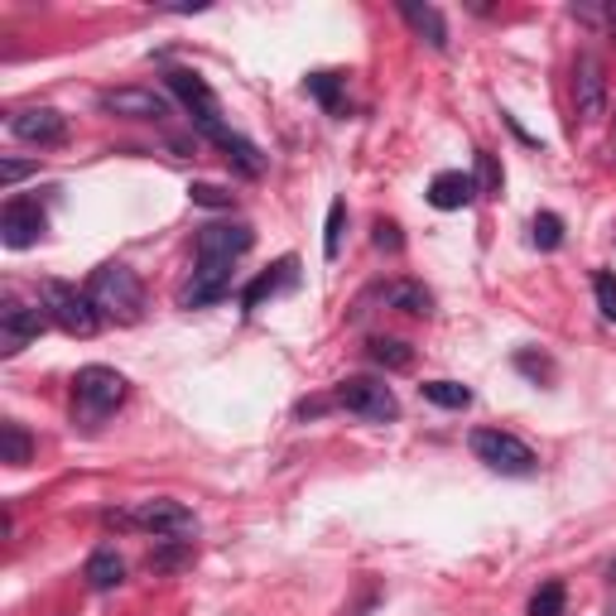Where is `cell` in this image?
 I'll return each instance as SVG.
<instances>
[{"label": "cell", "mask_w": 616, "mask_h": 616, "mask_svg": "<svg viewBox=\"0 0 616 616\" xmlns=\"http://www.w3.org/2000/svg\"><path fill=\"white\" fill-rule=\"evenodd\" d=\"M87 299L97 304L101 318H116V322H136L145 314V285L136 280V270L121 266V260H111V266H101L92 275Z\"/></svg>", "instance_id": "6da1fadb"}, {"label": "cell", "mask_w": 616, "mask_h": 616, "mask_svg": "<svg viewBox=\"0 0 616 616\" xmlns=\"http://www.w3.org/2000/svg\"><path fill=\"white\" fill-rule=\"evenodd\" d=\"M473 453H477V463H487L491 473H501V477H530L539 467L535 448L520 444V438L506 429H473Z\"/></svg>", "instance_id": "7a4b0ae2"}, {"label": "cell", "mask_w": 616, "mask_h": 616, "mask_svg": "<svg viewBox=\"0 0 616 616\" xmlns=\"http://www.w3.org/2000/svg\"><path fill=\"white\" fill-rule=\"evenodd\" d=\"M332 400L342 405L347 415H361V419H371V424H390L395 415H400L395 390L386 386V380H376V376H347L342 386H337Z\"/></svg>", "instance_id": "3957f363"}, {"label": "cell", "mask_w": 616, "mask_h": 616, "mask_svg": "<svg viewBox=\"0 0 616 616\" xmlns=\"http://www.w3.org/2000/svg\"><path fill=\"white\" fill-rule=\"evenodd\" d=\"M43 314H49L68 337H92V332L101 328L97 304L87 299V295H78L72 285H63V280H49V285H43Z\"/></svg>", "instance_id": "277c9868"}, {"label": "cell", "mask_w": 616, "mask_h": 616, "mask_svg": "<svg viewBox=\"0 0 616 616\" xmlns=\"http://www.w3.org/2000/svg\"><path fill=\"white\" fill-rule=\"evenodd\" d=\"M72 400L87 419H107L116 405L126 400V376L111 371V366H82L78 376H72Z\"/></svg>", "instance_id": "5b68a950"}, {"label": "cell", "mask_w": 616, "mask_h": 616, "mask_svg": "<svg viewBox=\"0 0 616 616\" xmlns=\"http://www.w3.org/2000/svg\"><path fill=\"white\" fill-rule=\"evenodd\" d=\"M574 107H578V121H588V126L607 116V68L597 53L574 58Z\"/></svg>", "instance_id": "8992f818"}, {"label": "cell", "mask_w": 616, "mask_h": 616, "mask_svg": "<svg viewBox=\"0 0 616 616\" xmlns=\"http://www.w3.org/2000/svg\"><path fill=\"white\" fill-rule=\"evenodd\" d=\"M169 78V92L183 101L188 107V116H193V126L202 130V136H217V130H222V121H217V97H212V87L198 78V72H188V68H169L165 72Z\"/></svg>", "instance_id": "52a82bcc"}, {"label": "cell", "mask_w": 616, "mask_h": 616, "mask_svg": "<svg viewBox=\"0 0 616 616\" xmlns=\"http://www.w3.org/2000/svg\"><path fill=\"white\" fill-rule=\"evenodd\" d=\"M130 520H136L140 530H150L155 539H193L198 535V516L183 501H169V496H159V501H140V510Z\"/></svg>", "instance_id": "ba28073f"}, {"label": "cell", "mask_w": 616, "mask_h": 616, "mask_svg": "<svg viewBox=\"0 0 616 616\" xmlns=\"http://www.w3.org/2000/svg\"><path fill=\"white\" fill-rule=\"evenodd\" d=\"M6 126L14 140L39 145V150H53V145L68 140V121H63V111H53V107H20V111H10Z\"/></svg>", "instance_id": "9c48e42d"}, {"label": "cell", "mask_w": 616, "mask_h": 616, "mask_svg": "<svg viewBox=\"0 0 616 616\" xmlns=\"http://www.w3.org/2000/svg\"><path fill=\"white\" fill-rule=\"evenodd\" d=\"M43 231H49V217L34 198H10L6 208H0V241L10 246V251H24V246H34Z\"/></svg>", "instance_id": "30bf717a"}, {"label": "cell", "mask_w": 616, "mask_h": 616, "mask_svg": "<svg viewBox=\"0 0 616 616\" xmlns=\"http://www.w3.org/2000/svg\"><path fill=\"white\" fill-rule=\"evenodd\" d=\"M101 111L126 116V121H165L169 97L155 87H116V92H101Z\"/></svg>", "instance_id": "8fae6325"}, {"label": "cell", "mask_w": 616, "mask_h": 616, "mask_svg": "<svg viewBox=\"0 0 616 616\" xmlns=\"http://www.w3.org/2000/svg\"><path fill=\"white\" fill-rule=\"evenodd\" d=\"M256 246V231L246 222H208L198 231V260H231L237 266V256H246Z\"/></svg>", "instance_id": "7c38bea8"}, {"label": "cell", "mask_w": 616, "mask_h": 616, "mask_svg": "<svg viewBox=\"0 0 616 616\" xmlns=\"http://www.w3.org/2000/svg\"><path fill=\"white\" fill-rule=\"evenodd\" d=\"M39 332H43V314H39V308H29L20 299H6V308H0V351L14 357V351L29 347Z\"/></svg>", "instance_id": "4fadbf2b"}, {"label": "cell", "mask_w": 616, "mask_h": 616, "mask_svg": "<svg viewBox=\"0 0 616 616\" xmlns=\"http://www.w3.org/2000/svg\"><path fill=\"white\" fill-rule=\"evenodd\" d=\"M231 289V260H198L193 280L179 289V304L183 308H202V304H217Z\"/></svg>", "instance_id": "5bb4252c"}, {"label": "cell", "mask_w": 616, "mask_h": 616, "mask_svg": "<svg viewBox=\"0 0 616 616\" xmlns=\"http://www.w3.org/2000/svg\"><path fill=\"white\" fill-rule=\"evenodd\" d=\"M477 198V179L473 173H463V169H444V173H434V183H429V202L438 212H458L467 208V202Z\"/></svg>", "instance_id": "9a60e30c"}, {"label": "cell", "mask_w": 616, "mask_h": 616, "mask_svg": "<svg viewBox=\"0 0 616 616\" xmlns=\"http://www.w3.org/2000/svg\"><path fill=\"white\" fill-rule=\"evenodd\" d=\"M376 299L386 304V308H400V314H415V318H429L434 314V295L419 280H390V285L376 289Z\"/></svg>", "instance_id": "2e32d148"}, {"label": "cell", "mask_w": 616, "mask_h": 616, "mask_svg": "<svg viewBox=\"0 0 616 616\" xmlns=\"http://www.w3.org/2000/svg\"><path fill=\"white\" fill-rule=\"evenodd\" d=\"M212 145H217V150H227V165H237L246 179H260V173H266V155H260L246 136H237V130L222 126V130L212 136Z\"/></svg>", "instance_id": "e0dca14e"}, {"label": "cell", "mask_w": 616, "mask_h": 616, "mask_svg": "<svg viewBox=\"0 0 616 616\" xmlns=\"http://www.w3.org/2000/svg\"><path fill=\"white\" fill-rule=\"evenodd\" d=\"M400 14H405V24L415 29L424 43H429V49H448V24H444V14H438L434 6H419V0H400Z\"/></svg>", "instance_id": "ac0fdd59"}, {"label": "cell", "mask_w": 616, "mask_h": 616, "mask_svg": "<svg viewBox=\"0 0 616 616\" xmlns=\"http://www.w3.org/2000/svg\"><path fill=\"white\" fill-rule=\"evenodd\" d=\"M82 578H87V588H97V593L121 588V583H126V564H121V554H116V549H97L92 559H87Z\"/></svg>", "instance_id": "d6986e66"}, {"label": "cell", "mask_w": 616, "mask_h": 616, "mask_svg": "<svg viewBox=\"0 0 616 616\" xmlns=\"http://www.w3.org/2000/svg\"><path fill=\"white\" fill-rule=\"evenodd\" d=\"M295 270H299V260H295V256H285L280 266L266 270L251 289H246V295H241V308H246V314H256L260 299H266V295H275V289H289V285H295Z\"/></svg>", "instance_id": "ffe728a7"}, {"label": "cell", "mask_w": 616, "mask_h": 616, "mask_svg": "<svg viewBox=\"0 0 616 616\" xmlns=\"http://www.w3.org/2000/svg\"><path fill=\"white\" fill-rule=\"evenodd\" d=\"M366 357L376 366H386V371H409V366H415V347L400 342V337H371V342H366Z\"/></svg>", "instance_id": "44dd1931"}, {"label": "cell", "mask_w": 616, "mask_h": 616, "mask_svg": "<svg viewBox=\"0 0 616 616\" xmlns=\"http://www.w3.org/2000/svg\"><path fill=\"white\" fill-rule=\"evenodd\" d=\"M29 458H34V444H29V434L14 419H6V424H0V463L24 467Z\"/></svg>", "instance_id": "7402d4cb"}, {"label": "cell", "mask_w": 616, "mask_h": 616, "mask_svg": "<svg viewBox=\"0 0 616 616\" xmlns=\"http://www.w3.org/2000/svg\"><path fill=\"white\" fill-rule=\"evenodd\" d=\"M419 395L429 405H438V409H467V405H473V390L458 386V380H424Z\"/></svg>", "instance_id": "603a6c76"}, {"label": "cell", "mask_w": 616, "mask_h": 616, "mask_svg": "<svg viewBox=\"0 0 616 616\" xmlns=\"http://www.w3.org/2000/svg\"><path fill=\"white\" fill-rule=\"evenodd\" d=\"M183 564H193V539H165V545H155V554H150L155 574H169V568H183Z\"/></svg>", "instance_id": "cb8c5ba5"}, {"label": "cell", "mask_w": 616, "mask_h": 616, "mask_svg": "<svg viewBox=\"0 0 616 616\" xmlns=\"http://www.w3.org/2000/svg\"><path fill=\"white\" fill-rule=\"evenodd\" d=\"M304 92L318 97L328 111H342V78H337V72H314V78L304 82Z\"/></svg>", "instance_id": "d4e9b609"}, {"label": "cell", "mask_w": 616, "mask_h": 616, "mask_svg": "<svg viewBox=\"0 0 616 616\" xmlns=\"http://www.w3.org/2000/svg\"><path fill=\"white\" fill-rule=\"evenodd\" d=\"M342 227H347V202L332 198L328 202V227H322L328 231V237H322V256L328 260H337V251H342Z\"/></svg>", "instance_id": "484cf974"}, {"label": "cell", "mask_w": 616, "mask_h": 616, "mask_svg": "<svg viewBox=\"0 0 616 616\" xmlns=\"http://www.w3.org/2000/svg\"><path fill=\"white\" fill-rule=\"evenodd\" d=\"M564 603H568L564 583H545V588L530 597V616H564Z\"/></svg>", "instance_id": "4316f807"}, {"label": "cell", "mask_w": 616, "mask_h": 616, "mask_svg": "<svg viewBox=\"0 0 616 616\" xmlns=\"http://www.w3.org/2000/svg\"><path fill=\"white\" fill-rule=\"evenodd\" d=\"M530 231H535V246H539V251H554V246L564 241V217H559V212H539Z\"/></svg>", "instance_id": "83f0119b"}, {"label": "cell", "mask_w": 616, "mask_h": 616, "mask_svg": "<svg viewBox=\"0 0 616 616\" xmlns=\"http://www.w3.org/2000/svg\"><path fill=\"white\" fill-rule=\"evenodd\" d=\"M188 198H193L198 208H217V212H231V208H237V198H231L227 188H217V183H193V188H188Z\"/></svg>", "instance_id": "f1b7e54d"}, {"label": "cell", "mask_w": 616, "mask_h": 616, "mask_svg": "<svg viewBox=\"0 0 616 616\" xmlns=\"http://www.w3.org/2000/svg\"><path fill=\"white\" fill-rule=\"evenodd\" d=\"M473 179H477V193H487V198H496V193H501V165H496V155H477V173H473Z\"/></svg>", "instance_id": "f546056e"}, {"label": "cell", "mask_w": 616, "mask_h": 616, "mask_svg": "<svg viewBox=\"0 0 616 616\" xmlns=\"http://www.w3.org/2000/svg\"><path fill=\"white\" fill-rule=\"evenodd\" d=\"M593 295H597V308H603V318L616 322V275H612V270H597V275H593Z\"/></svg>", "instance_id": "4dcf8cb0"}, {"label": "cell", "mask_w": 616, "mask_h": 616, "mask_svg": "<svg viewBox=\"0 0 616 616\" xmlns=\"http://www.w3.org/2000/svg\"><path fill=\"white\" fill-rule=\"evenodd\" d=\"M376 246H380V251H400V227H395V222H386V217H380V222H376Z\"/></svg>", "instance_id": "1f68e13d"}, {"label": "cell", "mask_w": 616, "mask_h": 616, "mask_svg": "<svg viewBox=\"0 0 616 616\" xmlns=\"http://www.w3.org/2000/svg\"><path fill=\"white\" fill-rule=\"evenodd\" d=\"M24 173H34V165H20V159H0V183L14 188L24 179Z\"/></svg>", "instance_id": "d6a6232c"}, {"label": "cell", "mask_w": 616, "mask_h": 616, "mask_svg": "<svg viewBox=\"0 0 616 616\" xmlns=\"http://www.w3.org/2000/svg\"><path fill=\"white\" fill-rule=\"evenodd\" d=\"M516 366H520V371H530V376H549V361L545 357H530V351H520Z\"/></svg>", "instance_id": "836d02e7"}, {"label": "cell", "mask_w": 616, "mask_h": 616, "mask_svg": "<svg viewBox=\"0 0 616 616\" xmlns=\"http://www.w3.org/2000/svg\"><path fill=\"white\" fill-rule=\"evenodd\" d=\"M603 29L616 39V0H607V6H603Z\"/></svg>", "instance_id": "e575fe53"}, {"label": "cell", "mask_w": 616, "mask_h": 616, "mask_svg": "<svg viewBox=\"0 0 616 616\" xmlns=\"http://www.w3.org/2000/svg\"><path fill=\"white\" fill-rule=\"evenodd\" d=\"M322 409H328L322 400H304V405H299V419H308V415H322Z\"/></svg>", "instance_id": "d590c367"}, {"label": "cell", "mask_w": 616, "mask_h": 616, "mask_svg": "<svg viewBox=\"0 0 616 616\" xmlns=\"http://www.w3.org/2000/svg\"><path fill=\"white\" fill-rule=\"evenodd\" d=\"M612 578H616V568H612Z\"/></svg>", "instance_id": "8d00e7d4"}, {"label": "cell", "mask_w": 616, "mask_h": 616, "mask_svg": "<svg viewBox=\"0 0 616 616\" xmlns=\"http://www.w3.org/2000/svg\"><path fill=\"white\" fill-rule=\"evenodd\" d=\"M612 150H616V140H612Z\"/></svg>", "instance_id": "74e56055"}]
</instances>
